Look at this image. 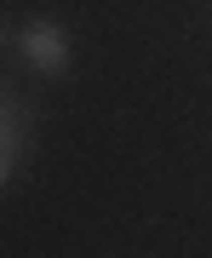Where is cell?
Returning a JSON list of instances; mask_svg holds the SVG:
<instances>
[{"label": "cell", "mask_w": 212, "mask_h": 258, "mask_svg": "<svg viewBox=\"0 0 212 258\" xmlns=\"http://www.w3.org/2000/svg\"><path fill=\"white\" fill-rule=\"evenodd\" d=\"M12 57H18L29 75H40V81H63L75 69V40H69V29L57 18H29V23H18V35H12Z\"/></svg>", "instance_id": "cell-1"}, {"label": "cell", "mask_w": 212, "mask_h": 258, "mask_svg": "<svg viewBox=\"0 0 212 258\" xmlns=\"http://www.w3.org/2000/svg\"><path fill=\"white\" fill-rule=\"evenodd\" d=\"M12 172H18V155H12V149H0V189L12 184Z\"/></svg>", "instance_id": "cell-3"}, {"label": "cell", "mask_w": 212, "mask_h": 258, "mask_svg": "<svg viewBox=\"0 0 212 258\" xmlns=\"http://www.w3.org/2000/svg\"><path fill=\"white\" fill-rule=\"evenodd\" d=\"M29 132H35V103L0 75V149H12V155L23 161L29 155Z\"/></svg>", "instance_id": "cell-2"}]
</instances>
